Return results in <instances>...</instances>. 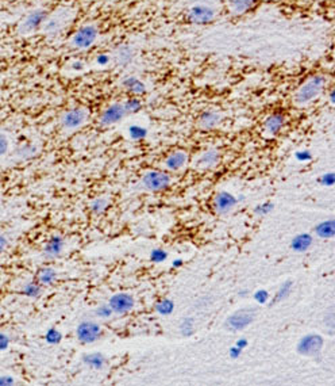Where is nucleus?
I'll return each instance as SVG.
<instances>
[{"label":"nucleus","mask_w":335,"mask_h":386,"mask_svg":"<svg viewBox=\"0 0 335 386\" xmlns=\"http://www.w3.org/2000/svg\"><path fill=\"white\" fill-rule=\"evenodd\" d=\"M102 335V328L98 322L91 321V320H85L81 321L77 325L76 329V336L80 342L84 344H89V343H95Z\"/></svg>","instance_id":"4"},{"label":"nucleus","mask_w":335,"mask_h":386,"mask_svg":"<svg viewBox=\"0 0 335 386\" xmlns=\"http://www.w3.org/2000/svg\"><path fill=\"white\" fill-rule=\"evenodd\" d=\"M314 243V237L311 236L310 233H300L293 237L291 243V248L295 252H304Z\"/></svg>","instance_id":"14"},{"label":"nucleus","mask_w":335,"mask_h":386,"mask_svg":"<svg viewBox=\"0 0 335 386\" xmlns=\"http://www.w3.org/2000/svg\"><path fill=\"white\" fill-rule=\"evenodd\" d=\"M106 206H107V201H106L104 198L95 199L94 202L91 203V209H92V212L98 214L102 213L104 209H106Z\"/></svg>","instance_id":"30"},{"label":"nucleus","mask_w":335,"mask_h":386,"mask_svg":"<svg viewBox=\"0 0 335 386\" xmlns=\"http://www.w3.org/2000/svg\"><path fill=\"white\" fill-rule=\"evenodd\" d=\"M141 184L148 191H163L170 186V176L161 171H149L141 179Z\"/></svg>","instance_id":"3"},{"label":"nucleus","mask_w":335,"mask_h":386,"mask_svg":"<svg viewBox=\"0 0 335 386\" xmlns=\"http://www.w3.org/2000/svg\"><path fill=\"white\" fill-rule=\"evenodd\" d=\"M126 114H127V113H126V109H124L123 104H111L110 107H107V109L102 113L100 124L104 125V126H110V125L116 124L119 121H122Z\"/></svg>","instance_id":"8"},{"label":"nucleus","mask_w":335,"mask_h":386,"mask_svg":"<svg viewBox=\"0 0 335 386\" xmlns=\"http://www.w3.org/2000/svg\"><path fill=\"white\" fill-rule=\"evenodd\" d=\"M126 113H135L141 109V102L138 99H130L123 104Z\"/></svg>","instance_id":"32"},{"label":"nucleus","mask_w":335,"mask_h":386,"mask_svg":"<svg viewBox=\"0 0 335 386\" xmlns=\"http://www.w3.org/2000/svg\"><path fill=\"white\" fill-rule=\"evenodd\" d=\"M128 134H130V137L134 140H142L146 137L148 130L142 128V126H138V125H133V126H130V129H128Z\"/></svg>","instance_id":"25"},{"label":"nucleus","mask_w":335,"mask_h":386,"mask_svg":"<svg viewBox=\"0 0 335 386\" xmlns=\"http://www.w3.org/2000/svg\"><path fill=\"white\" fill-rule=\"evenodd\" d=\"M167 257H168V253L165 252L164 249H160V248H156V249H153L152 253H150V260H153V262L156 263L164 262Z\"/></svg>","instance_id":"28"},{"label":"nucleus","mask_w":335,"mask_h":386,"mask_svg":"<svg viewBox=\"0 0 335 386\" xmlns=\"http://www.w3.org/2000/svg\"><path fill=\"white\" fill-rule=\"evenodd\" d=\"M119 57H120V59H124L123 63H128V61L131 60V52H130L128 48H122L120 52H119Z\"/></svg>","instance_id":"38"},{"label":"nucleus","mask_w":335,"mask_h":386,"mask_svg":"<svg viewBox=\"0 0 335 386\" xmlns=\"http://www.w3.org/2000/svg\"><path fill=\"white\" fill-rule=\"evenodd\" d=\"M254 300H256L258 304H265L268 300H269V293L266 292V290H258L254 294Z\"/></svg>","instance_id":"35"},{"label":"nucleus","mask_w":335,"mask_h":386,"mask_svg":"<svg viewBox=\"0 0 335 386\" xmlns=\"http://www.w3.org/2000/svg\"><path fill=\"white\" fill-rule=\"evenodd\" d=\"M237 203L238 199L231 193L222 191V193L218 194L214 199V208H215V212L218 214H226L230 213L232 209L235 208Z\"/></svg>","instance_id":"9"},{"label":"nucleus","mask_w":335,"mask_h":386,"mask_svg":"<svg viewBox=\"0 0 335 386\" xmlns=\"http://www.w3.org/2000/svg\"><path fill=\"white\" fill-rule=\"evenodd\" d=\"M46 342L50 343V344H57V343L61 342V333H59L57 329H50L48 333H46Z\"/></svg>","instance_id":"31"},{"label":"nucleus","mask_w":335,"mask_h":386,"mask_svg":"<svg viewBox=\"0 0 335 386\" xmlns=\"http://www.w3.org/2000/svg\"><path fill=\"white\" fill-rule=\"evenodd\" d=\"M123 85L127 89H130L134 94H143L145 92V84L141 83L137 77H127V79L123 81Z\"/></svg>","instance_id":"21"},{"label":"nucleus","mask_w":335,"mask_h":386,"mask_svg":"<svg viewBox=\"0 0 335 386\" xmlns=\"http://www.w3.org/2000/svg\"><path fill=\"white\" fill-rule=\"evenodd\" d=\"M235 346L239 347V348H242V350H243L245 347H247V340H246V339H245V337H241V339H238V340H237V343H235Z\"/></svg>","instance_id":"42"},{"label":"nucleus","mask_w":335,"mask_h":386,"mask_svg":"<svg viewBox=\"0 0 335 386\" xmlns=\"http://www.w3.org/2000/svg\"><path fill=\"white\" fill-rule=\"evenodd\" d=\"M173 309H174V304L170 300H161V301H158L156 304V310H157L160 314H164V316H168V314H170L173 312Z\"/></svg>","instance_id":"22"},{"label":"nucleus","mask_w":335,"mask_h":386,"mask_svg":"<svg viewBox=\"0 0 335 386\" xmlns=\"http://www.w3.org/2000/svg\"><path fill=\"white\" fill-rule=\"evenodd\" d=\"M7 151H8V139L3 133H0V156H4Z\"/></svg>","instance_id":"36"},{"label":"nucleus","mask_w":335,"mask_h":386,"mask_svg":"<svg viewBox=\"0 0 335 386\" xmlns=\"http://www.w3.org/2000/svg\"><path fill=\"white\" fill-rule=\"evenodd\" d=\"M219 121H221V117L217 113H214V111H207V113H204V114L200 117L199 119V125H200V128L202 129H214L219 124Z\"/></svg>","instance_id":"19"},{"label":"nucleus","mask_w":335,"mask_h":386,"mask_svg":"<svg viewBox=\"0 0 335 386\" xmlns=\"http://www.w3.org/2000/svg\"><path fill=\"white\" fill-rule=\"evenodd\" d=\"M323 347V337L321 335H307L301 337L297 344V352L304 357H315Z\"/></svg>","instance_id":"5"},{"label":"nucleus","mask_w":335,"mask_h":386,"mask_svg":"<svg viewBox=\"0 0 335 386\" xmlns=\"http://www.w3.org/2000/svg\"><path fill=\"white\" fill-rule=\"evenodd\" d=\"M253 0H231V8L234 12H243L250 8Z\"/></svg>","instance_id":"26"},{"label":"nucleus","mask_w":335,"mask_h":386,"mask_svg":"<svg viewBox=\"0 0 335 386\" xmlns=\"http://www.w3.org/2000/svg\"><path fill=\"white\" fill-rule=\"evenodd\" d=\"M188 156L184 151H177V152H173L167 157L165 160V167H167L169 171H178L181 169L182 167H185L187 164Z\"/></svg>","instance_id":"12"},{"label":"nucleus","mask_w":335,"mask_h":386,"mask_svg":"<svg viewBox=\"0 0 335 386\" xmlns=\"http://www.w3.org/2000/svg\"><path fill=\"white\" fill-rule=\"evenodd\" d=\"M88 114L84 109H72L62 117V125L66 129H77L87 121Z\"/></svg>","instance_id":"10"},{"label":"nucleus","mask_w":335,"mask_h":386,"mask_svg":"<svg viewBox=\"0 0 335 386\" xmlns=\"http://www.w3.org/2000/svg\"><path fill=\"white\" fill-rule=\"evenodd\" d=\"M214 16H215V11L212 10L211 7L197 4L189 10L188 19L193 23H207V22L214 19Z\"/></svg>","instance_id":"11"},{"label":"nucleus","mask_w":335,"mask_h":386,"mask_svg":"<svg viewBox=\"0 0 335 386\" xmlns=\"http://www.w3.org/2000/svg\"><path fill=\"white\" fill-rule=\"evenodd\" d=\"M84 363L85 365H88L91 369H102V367L106 365V359L102 354H98V352H95V354H88V355H84Z\"/></svg>","instance_id":"20"},{"label":"nucleus","mask_w":335,"mask_h":386,"mask_svg":"<svg viewBox=\"0 0 335 386\" xmlns=\"http://www.w3.org/2000/svg\"><path fill=\"white\" fill-rule=\"evenodd\" d=\"M7 346H8V337L3 333H0V350H5Z\"/></svg>","instance_id":"41"},{"label":"nucleus","mask_w":335,"mask_h":386,"mask_svg":"<svg viewBox=\"0 0 335 386\" xmlns=\"http://www.w3.org/2000/svg\"><path fill=\"white\" fill-rule=\"evenodd\" d=\"M62 249H64V238L59 237V236H55L46 243L44 248V253L45 256L48 257H57L59 253L62 252Z\"/></svg>","instance_id":"15"},{"label":"nucleus","mask_w":335,"mask_h":386,"mask_svg":"<svg viewBox=\"0 0 335 386\" xmlns=\"http://www.w3.org/2000/svg\"><path fill=\"white\" fill-rule=\"evenodd\" d=\"M26 296H30V297H37L41 293V287L38 283H27L23 289Z\"/></svg>","instance_id":"27"},{"label":"nucleus","mask_w":335,"mask_h":386,"mask_svg":"<svg viewBox=\"0 0 335 386\" xmlns=\"http://www.w3.org/2000/svg\"><path fill=\"white\" fill-rule=\"evenodd\" d=\"M334 180H335V179H334V173H333V172L325 173V175H323V176H322V179H321L322 184H323V186H329V187L334 184Z\"/></svg>","instance_id":"37"},{"label":"nucleus","mask_w":335,"mask_h":386,"mask_svg":"<svg viewBox=\"0 0 335 386\" xmlns=\"http://www.w3.org/2000/svg\"><path fill=\"white\" fill-rule=\"evenodd\" d=\"M45 18H46V12L42 10L34 11L33 14H30L27 18H26L25 23H23V31L25 33H30V31H34L35 29H38L42 23H44Z\"/></svg>","instance_id":"13"},{"label":"nucleus","mask_w":335,"mask_h":386,"mask_svg":"<svg viewBox=\"0 0 335 386\" xmlns=\"http://www.w3.org/2000/svg\"><path fill=\"white\" fill-rule=\"evenodd\" d=\"M181 264H182L181 259H176V260L173 262V267H180Z\"/></svg>","instance_id":"46"},{"label":"nucleus","mask_w":335,"mask_h":386,"mask_svg":"<svg viewBox=\"0 0 335 386\" xmlns=\"http://www.w3.org/2000/svg\"><path fill=\"white\" fill-rule=\"evenodd\" d=\"M96 37H98V30L95 26H84L73 35L72 44L80 49H85L94 44Z\"/></svg>","instance_id":"7"},{"label":"nucleus","mask_w":335,"mask_h":386,"mask_svg":"<svg viewBox=\"0 0 335 386\" xmlns=\"http://www.w3.org/2000/svg\"><path fill=\"white\" fill-rule=\"evenodd\" d=\"M257 310L254 308H242L226 320V328L231 332H238L245 329L247 325L256 320Z\"/></svg>","instance_id":"1"},{"label":"nucleus","mask_w":335,"mask_h":386,"mask_svg":"<svg viewBox=\"0 0 335 386\" xmlns=\"http://www.w3.org/2000/svg\"><path fill=\"white\" fill-rule=\"evenodd\" d=\"M315 234L321 238H333L335 236L334 220H327L315 227Z\"/></svg>","instance_id":"17"},{"label":"nucleus","mask_w":335,"mask_h":386,"mask_svg":"<svg viewBox=\"0 0 335 386\" xmlns=\"http://www.w3.org/2000/svg\"><path fill=\"white\" fill-rule=\"evenodd\" d=\"M0 380H1V381H0V385H3V384H5V385H11V384H14V380H12L11 377H1Z\"/></svg>","instance_id":"43"},{"label":"nucleus","mask_w":335,"mask_h":386,"mask_svg":"<svg viewBox=\"0 0 335 386\" xmlns=\"http://www.w3.org/2000/svg\"><path fill=\"white\" fill-rule=\"evenodd\" d=\"M218 161H219V152H218L217 149H210L207 152H204V154L199 157L197 160V167H200V168H211L214 165H217Z\"/></svg>","instance_id":"16"},{"label":"nucleus","mask_w":335,"mask_h":386,"mask_svg":"<svg viewBox=\"0 0 335 386\" xmlns=\"http://www.w3.org/2000/svg\"><path fill=\"white\" fill-rule=\"evenodd\" d=\"M7 247V240H5L4 236H0V252Z\"/></svg>","instance_id":"45"},{"label":"nucleus","mask_w":335,"mask_h":386,"mask_svg":"<svg viewBox=\"0 0 335 386\" xmlns=\"http://www.w3.org/2000/svg\"><path fill=\"white\" fill-rule=\"evenodd\" d=\"M180 331L184 336H189L193 332V320L192 318H185L184 321L181 322V327H180Z\"/></svg>","instance_id":"29"},{"label":"nucleus","mask_w":335,"mask_h":386,"mask_svg":"<svg viewBox=\"0 0 335 386\" xmlns=\"http://www.w3.org/2000/svg\"><path fill=\"white\" fill-rule=\"evenodd\" d=\"M292 286H293V282H292V281H286V282L282 283L280 289H279V292H277L276 297H275V302L285 300V298L289 296V293H291Z\"/></svg>","instance_id":"24"},{"label":"nucleus","mask_w":335,"mask_h":386,"mask_svg":"<svg viewBox=\"0 0 335 386\" xmlns=\"http://www.w3.org/2000/svg\"><path fill=\"white\" fill-rule=\"evenodd\" d=\"M273 210V205L272 203H262V205H258L256 208V214L258 216H266V214H269Z\"/></svg>","instance_id":"34"},{"label":"nucleus","mask_w":335,"mask_h":386,"mask_svg":"<svg viewBox=\"0 0 335 386\" xmlns=\"http://www.w3.org/2000/svg\"><path fill=\"white\" fill-rule=\"evenodd\" d=\"M109 305L112 313L123 314V313L130 312L133 309L135 301H134L133 296H130L127 293H118V294H113L112 297L110 298Z\"/></svg>","instance_id":"6"},{"label":"nucleus","mask_w":335,"mask_h":386,"mask_svg":"<svg viewBox=\"0 0 335 386\" xmlns=\"http://www.w3.org/2000/svg\"><path fill=\"white\" fill-rule=\"evenodd\" d=\"M96 316L102 317V318H107L112 314V310H111V308H110L109 304H106V305H100L99 308H96Z\"/></svg>","instance_id":"33"},{"label":"nucleus","mask_w":335,"mask_h":386,"mask_svg":"<svg viewBox=\"0 0 335 386\" xmlns=\"http://www.w3.org/2000/svg\"><path fill=\"white\" fill-rule=\"evenodd\" d=\"M296 158H297L299 161H307V160H310L311 158V154L308 151L297 152V154H296Z\"/></svg>","instance_id":"39"},{"label":"nucleus","mask_w":335,"mask_h":386,"mask_svg":"<svg viewBox=\"0 0 335 386\" xmlns=\"http://www.w3.org/2000/svg\"><path fill=\"white\" fill-rule=\"evenodd\" d=\"M98 63L100 65H106L107 63H109V57H107L106 55H100L98 57Z\"/></svg>","instance_id":"44"},{"label":"nucleus","mask_w":335,"mask_h":386,"mask_svg":"<svg viewBox=\"0 0 335 386\" xmlns=\"http://www.w3.org/2000/svg\"><path fill=\"white\" fill-rule=\"evenodd\" d=\"M56 271L53 268H44L41 270L40 275H38V279H40L41 285H50L56 281Z\"/></svg>","instance_id":"23"},{"label":"nucleus","mask_w":335,"mask_h":386,"mask_svg":"<svg viewBox=\"0 0 335 386\" xmlns=\"http://www.w3.org/2000/svg\"><path fill=\"white\" fill-rule=\"evenodd\" d=\"M282 125H284V117L280 114H273L271 117H268L265 121V124H264V128L268 133L271 134H276L279 133L282 128Z\"/></svg>","instance_id":"18"},{"label":"nucleus","mask_w":335,"mask_h":386,"mask_svg":"<svg viewBox=\"0 0 335 386\" xmlns=\"http://www.w3.org/2000/svg\"><path fill=\"white\" fill-rule=\"evenodd\" d=\"M323 84H325V79L322 76H315L310 79L307 83L301 85L299 91L296 92L295 100L299 104H306L308 102L316 98L318 95L321 94L322 88H323Z\"/></svg>","instance_id":"2"},{"label":"nucleus","mask_w":335,"mask_h":386,"mask_svg":"<svg viewBox=\"0 0 335 386\" xmlns=\"http://www.w3.org/2000/svg\"><path fill=\"white\" fill-rule=\"evenodd\" d=\"M241 352H242V348H239V347H237V346H234L230 348L228 354H230V357H231L232 359H237V358H239V355H241Z\"/></svg>","instance_id":"40"}]
</instances>
